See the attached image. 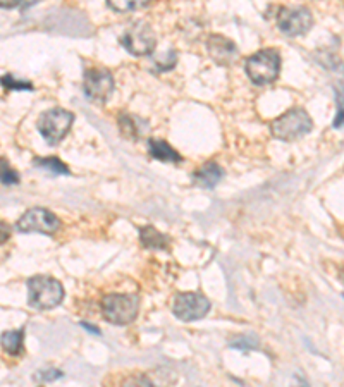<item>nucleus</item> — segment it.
I'll return each mask as SVG.
<instances>
[{"label": "nucleus", "mask_w": 344, "mask_h": 387, "mask_svg": "<svg viewBox=\"0 0 344 387\" xmlns=\"http://www.w3.org/2000/svg\"><path fill=\"white\" fill-rule=\"evenodd\" d=\"M64 299V288L50 275H35L28 279V301L33 308L52 310Z\"/></svg>", "instance_id": "1"}, {"label": "nucleus", "mask_w": 344, "mask_h": 387, "mask_svg": "<svg viewBox=\"0 0 344 387\" xmlns=\"http://www.w3.org/2000/svg\"><path fill=\"white\" fill-rule=\"evenodd\" d=\"M245 69L255 85H271L281 71V55L274 49L260 50L246 59Z\"/></svg>", "instance_id": "2"}, {"label": "nucleus", "mask_w": 344, "mask_h": 387, "mask_svg": "<svg viewBox=\"0 0 344 387\" xmlns=\"http://www.w3.org/2000/svg\"><path fill=\"white\" fill-rule=\"evenodd\" d=\"M313 123L308 112L303 109H289L288 112L272 121L271 133L272 136L281 141H295L305 136L312 131Z\"/></svg>", "instance_id": "3"}, {"label": "nucleus", "mask_w": 344, "mask_h": 387, "mask_svg": "<svg viewBox=\"0 0 344 387\" xmlns=\"http://www.w3.org/2000/svg\"><path fill=\"white\" fill-rule=\"evenodd\" d=\"M140 299L134 295H107L102 299V314L114 325H127L136 319Z\"/></svg>", "instance_id": "4"}, {"label": "nucleus", "mask_w": 344, "mask_h": 387, "mask_svg": "<svg viewBox=\"0 0 344 387\" xmlns=\"http://www.w3.org/2000/svg\"><path fill=\"white\" fill-rule=\"evenodd\" d=\"M74 114L69 112L66 109H52L43 112L38 117V127L40 134L45 138V141L49 145H57L59 141H62V138L69 133L71 126H73Z\"/></svg>", "instance_id": "5"}, {"label": "nucleus", "mask_w": 344, "mask_h": 387, "mask_svg": "<svg viewBox=\"0 0 344 387\" xmlns=\"http://www.w3.org/2000/svg\"><path fill=\"white\" fill-rule=\"evenodd\" d=\"M121 43L130 53L136 57H143L150 55L153 52L155 45H157V38H155L153 29L148 23L138 21L124 32V35L121 36Z\"/></svg>", "instance_id": "6"}, {"label": "nucleus", "mask_w": 344, "mask_h": 387, "mask_svg": "<svg viewBox=\"0 0 344 387\" xmlns=\"http://www.w3.org/2000/svg\"><path fill=\"white\" fill-rule=\"evenodd\" d=\"M16 229L21 232H40V234H56L60 229V221L56 214L42 207L26 210L16 224Z\"/></svg>", "instance_id": "7"}, {"label": "nucleus", "mask_w": 344, "mask_h": 387, "mask_svg": "<svg viewBox=\"0 0 344 387\" xmlns=\"http://www.w3.org/2000/svg\"><path fill=\"white\" fill-rule=\"evenodd\" d=\"M210 310V301L197 292H180L172 303V312L180 321L195 322L204 319Z\"/></svg>", "instance_id": "8"}, {"label": "nucleus", "mask_w": 344, "mask_h": 387, "mask_svg": "<svg viewBox=\"0 0 344 387\" xmlns=\"http://www.w3.org/2000/svg\"><path fill=\"white\" fill-rule=\"evenodd\" d=\"M313 25L312 12L306 8H282L278 14V26L284 35H305Z\"/></svg>", "instance_id": "9"}, {"label": "nucleus", "mask_w": 344, "mask_h": 387, "mask_svg": "<svg viewBox=\"0 0 344 387\" xmlns=\"http://www.w3.org/2000/svg\"><path fill=\"white\" fill-rule=\"evenodd\" d=\"M83 88L88 99L106 102L114 92L112 74L107 69H86Z\"/></svg>", "instance_id": "10"}, {"label": "nucleus", "mask_w": 344, "mask_h": 387, "mask_svg": "<svg viewBox=\"0 0 344 387\" xmlns=\"http://www.w3.org/2000/svg\"><path fill=\"white\" fill-rule=\"evenodd\" d=\"M207 49L212 60L217 62L219 66H231L236 60V57H238V47L222 35L210 36L207 42Z\"/></svg>", "instance_id": "11"}, {"label": "nucleus", "mask_w": 344, "mask_h": 387, "mask_svg": "<svg viewBox=\"0 0 344 387\" xmlns=\"http://www.w3.org/2000/svg\"><path fill=\"white\" fill-rule=\"evenodd\" d=\"M222 177H224V169L219 164L207 162L193 174V183L197 186L205 188V190H212V188L221 183Z\"/></svg>", "instance_id": "12"}, {"label": "nucleus", "mask_w": 344, "mask_h": 387, "mask_svg": "<svg viewBox=\"0 0 344 387\" xmlns=\"http://www.w3.org/2000/svg\"><path fill=\"white\" fill-rule=\"evenodd\" d=\"M148 151H150L153 159L160 160V162L177 164L183 160V157H181L167 141L158 140V138H148Z\"/></svg>", "instance_id": "13"}, {"label": "nucleus", "mask_w": 344, "mask_h": 387, "mask_svg": "<svg viewBox=\"0 0 344 387\" xmlns=\"http://www.w3.org/2000/svg\"><path fill=\"white\" fill-rule=\"evenodd\" d=\"M140 240L141 245L148 250H167L169 248V238L162 234L160 231L153 227V225H147V227L140 229Z\"/></svg>", "instance_id": "14"}, {"label": "nucleus", "mask_w": 344, "mask_h": 387, "mask_svg": "<svg viewBox=\"0 0 344 387\" xmlns=\"http://www.w3.org/2000/svg\"><path fill=\"white\" fill-rule=\"evenodd\" d=\"M119 129L123 133V136L127 138V140H138L145 133V129H147V123L138 119L136 116H131V114H121Z\"/></svg>", "instance_id": "15"}, {"label": "nucleus", "mask_w": 344, "mask_h": 387, "mask_svg": "<svg viewBox=\"0 0 344 387\" xmlns=\"http://www.w3.org/2000/svg\"><path fill=\"white\" fill-rule=\"evenodd\" d=\"M23 339H25V331H9L2 334V348L8 355L18 356L23 351Z\"/></svg>", "instance_id": "16"}, {"label": "nucleus", "mask_w": 344, "mask_h": 387, "mask_svg": "<svg viewBox=\"0 0 344 387\" xmlns=\"http://www.w3.org/2000/svg\"><path fill=\"white\" fill-rule=\"evenodd\" d=\"M150 0H107V4L116 12H131L145 8Z\"/></svg>", "instance_id": "17"}, {"label": "nucleus", "mask_w": 344, "mask_h": 387, "mask_svg": "<svg viewBox=\"0 0 344 387\" xmlns=\"http://www.w3.org/2000/svg\"><path fill=\"white\" fill-rule=\"evenodd\" d=\"M35 164L42 169L50 171L53 174H69V169L66 167V164L62 160L56 159V157H49V159H36Z\"/></svg>", "instance_id": "18"}, {"label": "nucleus", "mask_w": 344, "mask_h": 387, "mask_svg": "<svg viewBox=\"0 0 344 387\" xmlns=\"http://www.w3.org/2000/svg\"><path fill=\"white\" fill-rule=\"evenodd\" d=\"M2 85H4L8 90H33V86L29 85L28 82H18V79H14L11 74L2 77Z\"/></svg>", "instance_id": "19"}, {"label": "nucleus", "mask_w": 344, "mask_h": 387, "mask_svg": "<svg viewBox=\"0 0 344 387\" xmlns=\"http://www.w3.org/2000/svg\"><path fill=\"white\" fill-rule=\"evenodd\" d=\"M62 375L64 373L60 372V370H56V369L40 370V372L35 375V380H38V382H53V380L60 379Z\"/></svg>", "instance_id": "20"}, {"label": "nucleus", "mask_w": 344, "mask_h": 387, "mask_svg": "<svg viewBox=\"0 0 344 387\" xmlns=\"http://www.w3.org/2000/svg\"><path fill=\"white\" fill-rule=\"evenodd\" d=\"M19 181V176L11 171L9 164H5V160L2 162V183L4 184H16Z\"/></svg>", "instance_id": "21"}, {"label": "nucleus", "mask_w": 344, "mask_h": 387, "mask_svg": "<svg viewBox=\"0 0 344 387\" xmlns=\"http://www.w3.org/2000/svg\"><path fill=\"white\" fill-rule=\"evenodd\" d=\"M337 105L339 109H337V116L334 119V127H341L344 124V97L339 93H337Z\"/></svg>", "instance_id": "22"}, {"label": "nucleus", "mask_w": 344, "mask_h": 387, "mask_svg": "<svg viewBox=\"0 0 344 387\" xmlns=\"http://www.w3.org/2000/svg\"><path fill=\"white\" fill-rule=\"evenodd\" d=\"M21 2L23 0H0V5H2V9H14L18 8Z\"/></svg>", "instance_id": "23"}, {"label": "nucleus", "mask_w": 344, "mask_h": 387, "mask_svg": "<svg viewBox=\"0 0 344 387\" xmlns=\"http://www.w3.org/2000/svg\"><path fill=\"white\" fill-rule=\"evenodd\" d=\"M81 325H83L84 329H88L90 332H93V334H100V331L95 327V325H90V324H86V322H81Z\"/></svg>", "instance_id": "24"}]
</instances>
